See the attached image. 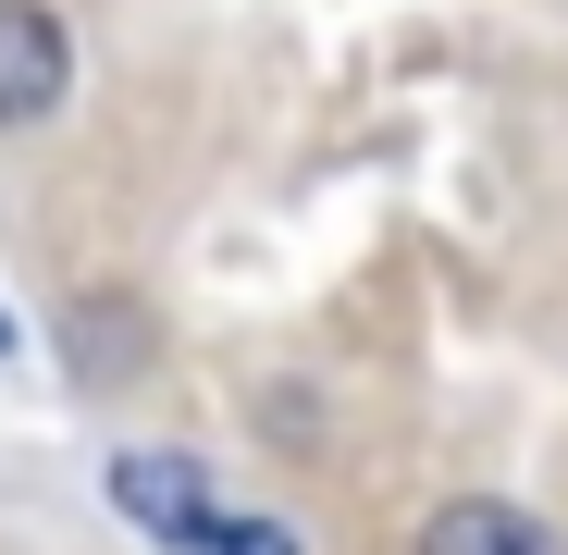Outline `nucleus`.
I'll use <instances>...</instances> for the list:
<instances>
[{"instance_id": "obj_1", "label": "nucleus", "mask_w": 568, "mask_h": 555, "mask_svg": "<svg viewBox=\"0 0 568 555\" xmlns=\"http://www.w3.org/2000/svg\"><path fill=\"white\" fill-rule=\"evenodd\" d=\"M112 506H124L149 543H173V555H297V531H284V518H235V506L211 494L199 456H161V444L112 456Z\"/></svg>"}, {"instance_id": "obj_2", "label": "nucleus", "mask_w": 568, "mask_h": 555, "mask_svg": "<svg viewBox=\"0 0 568 555\" xmlns=\"http://www.w3.org/2000/svg\"><path fill=\"white\" fill-rule=\"evenodd\" d=\"M74 86V38L38 0H0V124H50Z\"/></svg>"}, {"instance_id": "obj_3", "label": "nucleus", "mask_w": 568, "mask_h": 555, "mask_svg": "<svg viewBox=\"0 0 568 555\" xmlns=\"http://www.w3.org/2000/svg\"><path fill=\"white\" fill-rule=\"evenodd\" d=\"M420 555H556V531L531 506H495V494H457L420 518Z\"/></svg>"}, {"instance_id": "obj_4", "label": "nucleus", "mask_w": 568, "mask_h": 555, "mask_svg": "<svg viewBox=\"0 0 568 555\" xmlns=\"http://www.w3.org/2000/svg\"><path fill=\"white\" fill-rule=\"evenodd\" d=\"M74 333L100 346V370H87V383H124V370H136V321H124V309H87Z\"/></svg>"}, {"instance_id": "obj_5", "label": "nucleus", "mask_w": 568, "mask_h": 555, "mask_svg": "<svg viewBox=\"0 0 568 555\" xmlns=\"http://www.w3.org/2000/svg\"><path fill=\"white\" fill-rule=\"evenodd\" d=\"M0 358H13V309H0Z\"/></svg>"}]
</instances>
